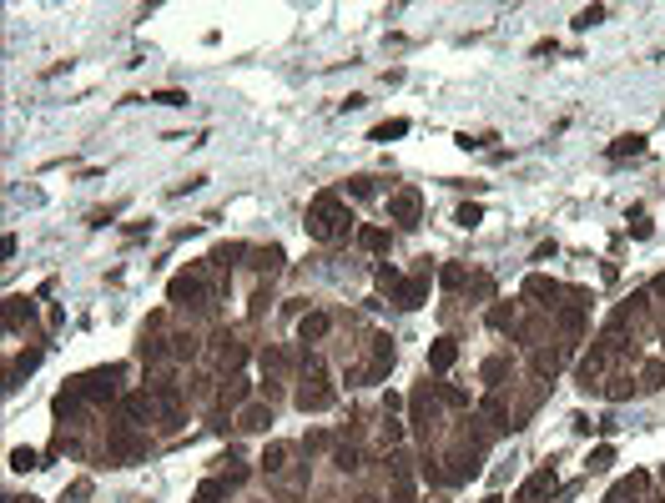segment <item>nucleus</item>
Wrapping results in <instances>:
<instances>
[{
    "mask_svg": "<svg viewBox=\"0 0 665 503\" xmlns=\"http://www.w3.org/2000/svg\"><path fill=\"white\" fill-rule=\"evenodd\" d=\"M308 237H318V242H338L343 232H348V211H343V201L332 197V192H323L313 206H308Z\"/></svg>",
    "mask_w": 665,
    "mask_h": 503,
    "instance_id": "1",
    "label": "nucleus"
},
{
    "mask_svg": "<svg viewBox=\"0 0 665 503\" xmlns=\"http://www.w3.org/2000/svg\"><path fill=\"white\" fill-rule=\"evenodd\" d=\"M117 367H101V372H91V377H81V393L86 398H111V393H117Z\"/></svg>",
    "mask_w": 665,
    "mask_h": 503,
    "instance_id": "2",
    "label": "nucleus"
},
{
    "mask_svg": "<svg viewBox=\"0 0 665 503\" xmlns=\"http://www.w3.org/2000/svg\"><path fill=\"white\" fill-rule=\"evenodd\" d=\"M197 297H202V277H197V272L172 277V302H182V307H187V302H197Z\"/></svg>",
    "mask_w": 665,
    "mask_h": 503,
    "instance_id": "3",
    "label": "nucleus"
},
{
    "mask_svg": "<svg viewBox=\"0 0 665 503\" xmlns=\"http://www.w3.org/2000/svg\"><path fill=\"white\" fill-rule=\"evenodd\" d=\"M388 216H394V221H409V227H413V216H418V192H399L394 201H388Z\"/></svg>",
    "mask_w": 665,
    "mask_h": 503,
    "instance_id": "4",
    "label": "nucleus"
},
{
    "mask_svg": "<svg viewBox=\"0 0 665 503\" xmlns=\"http://www.w3.org/2000/svg\"><path fill=\"white\" fill-rule=\"evenodd\" d=\"M549 488H554V468H539V473L519 488V503H534V498H539V493H549Z\"/></svg>",
    "mask_w": 665,
    "mask_h": 503,
    "instance_id": "5",
    "label": "nucleus"
},
{
    "mask_svg": "<svg viewBox=\"0 0 665 503\" xmlns=\"http://www.w3.org/2000/svg\"><path fill=\"white\" fill-rule=\"evenodd\" d=\"M454 358H459V348H454L449 338H438V343L428 348V363H433L438 372H443V367H454Z\"/></svg>",
    "mask_w": 665,
    "mask_h": 503,
    "instance_id": "6",
    "label": "nucleus"
},
{
    "mask_svg": "<svg viewBox=\"0 0 665 503\" xmlns=\"http://www.w3.org/2000/svg\"><path fill=\"white\" fill-rule=\"evenodd\" d=\"M323 332H328V317H323V312H313V317L298 322V338H303V343H318Z\"/></svg>",
    "mask_w": 665,
    "mask_h": 503,
    "instance_id": "7",
    "label": "nucleus"
},
{
    "mask_svg": "<svg viewBox=\"0 0 665 503\" xmlns=\"http://www.w3.org/2000/svg\"><path fill=\"white\" fill-rule=\"evenodd\" d=\"M272 423V408H262V403H252L247 413H242V428H252V433H262Z\"/></svg>",
    "mask_w": 665,
    "mask_h": 503,
    "instance_id": "8",
    "label": "nucleus"
},
{
    "mask_svg": "<svg viewBox=\"0 0 665 503\" xmlns=\"http://www.w3.org/2000/svg\"><path fill=\"white\" fill-rule=\"evenodd\" d=\"M409 131V121L404 116H394V121H383V126H373V141H399Z\"/></svg>",
    "mask_w": 665,
    "mask_h": 503,
    "instance_id": "9",
    "label": "nucleus"
},
{
    "mask_svg": "<svg viewBox=\"0 0 665 503\" xmlns=\"http://www.w3.org/2000/svg\"><path fill=\"white\" fill-rule=\"evenodd\" d=\"M121 408H126V418H151V398L146 393H126Z\"/></svg>",
    "mask_w": 665,
    "mask_h": 503,
    "instance_id": "10",
    "label": "nucleus"
},
{
    "mask_svg": "<svg viewBox=\"0 0 665 503\" xmlns=\"http://www.w3.org/2000/svg\"><path fill=\"white\" fill-rule=\"evenodd\" d=\"M358 242H363L368 252H383V247H388V232H383V227H363V232H358Z\"/></svg>",
    "mask_w": 665,
    "mask_h": 503,
    "instance_id": "11",
    "label": "nucleus"
},
{
    "mask_svg": "<svg viewBox=\"0 0 665 503\" xmlns=\"http://www.w3.org/2000/svg\"><path fill=\"white\" fill-rule=\"evenodd\" d=\"M11 468H16V473H26V468H40L36 448H11Z\"/></svg>",
    "mask_w": 665,
    "mask_h": 503,
    "instance_id": "12",
    "label": "nucleus"
},
{
    "mask_svg": "<svg viewBox=\"0 0 665 503\" xmlns=\"http://www.w3.org/2000/svg\"><path fill=\"white\" fill-rule=\"evenodd\" d=\"M640 146H645V136H620L615 146H610V156H635Z\"/></svg>",
    "mask_w": 665,
    "mask_h": 503,
    "instance_id": "13",
    "label": "nucleus"
},
{
    "mask_svg": "<svg viewBox=\"0 0 665 503\" xmlns=\"http://www.w3.org/2000/svg\"><path fill=\"white\" fill-rule=\"evenodd\" d=\"M283 458H288V448H283V443H272V448L262 453V468H267V473H277V468H283Z\"/></svg>",
    "mask_w": 665,
    "mask_h": 503,
    "instance_id": "14",
    "label": "nucleus"
},
{
    "mask_svg": "<svg viewBox=\"0 0 665 503\" xmlns=\"http://www.w3.org/2000/svg\"><path fill=\"white\" fill-rule=\"evenodd\" d=\"M600 21H605V6H590V11L575 16V31H590V26H600Z\"/></svg>",
    "mask_w": 665,
    "mask_h": 503,
    "instance_id": "15",
    "label": "nucleus"
},
{
    "mask_svg": "<svg viewBox=\"0 0 665 503\" xmlns=\"http://www.w3.org/2000/svg\"><path fill=\"white\" fill-rule=\"evenodd\" d=\"M454 221H459V227H479L484 211H479V206H459V216H454Z\"/></svg>",
    "mask_w": 665,
    "mask_h": 503,
    "instance_id": "16",
    "label": "nucleus"
},
{
    "mask_svg": "<svg viewBox=\"0 0 665 503\" xmlns=\"http://www.w3.org/2000/svg\"><path fill=\"white\" fill-rule=\"evenodd\" d=\"M610 463H615V448H595V453H590V468H595V473L610 468Z\"/></svg>",
    "mask_w": 665,
    "mask_h": 503,
    "instance_id": "17",
    "label": "nucleus"
},
{
    "mask_svg": "<svg viewBox=\"0 0 665 503\" xmlns=\"http://www.w3.org/2000/svg\"><path fill=\"white\" fill-rule=\"evenodd\" d=\"M151 101H161V106H187V91H156Z\"/></svg>",
    "mask_w": 665,
    "mask_h": 503,
    "instance_id": "18",
    "label": "nucleus"
},
{
    "mask_svg": "<svg viewBox=\"0 0 665 503\" xmlns=\"http://www.w3.org/2000/svg\"><path fill=\"white\" fill-rule=\"evenodd\" d=\"M338 468L353 473V468H358V448H338Z\"/></svg>",
    "mask_w": 665,
    "mask_h": 503,
    "instance_id": "19",
    "label": "nucleus"
},
{
    "mask_svg": "<svg viewBox=\"0 0 665 503\" xmlns=\"http://www.w3.org/2000/svg\"><path fill=\"white\" fill-rule=\"evenodd\" d=\"M489 322H494V327H509V322H514V307H494Z\"/></svg>",
    "mask_w": 665,
    "mask_h": 503,
    "instance_id": "20",
    "label": "nucleus"
},
{
    "mask_svg": "<svg viewBox=\"0 0 665 503\" xmlns=\"http://www.w3.org/2000/svg\"><path fill=\"white\" fill-rule=\"evenodd\" d=\"M348 192H353V197H373V187H368V177H353V182H348Z\"/></svg>",
    "mask_w": 665,
    "mask_h": 503,
    "instance_id": "21",
    "label": "nucleus"
},
{
    "mask_svg": "<svg viewBox=\"0 0 665 503\" xmlns=\"http://www.w3.org/2000/svg\"><path fill=\"white\" fill-rule=\"evenodd\" d=\"M489 503H499V498H489Z\"/></svg>",
    "mask_w": 665,
    "mask_h": 503,
    "instance_id": "22",
    "label": "nucleus"
}]
</instances>
